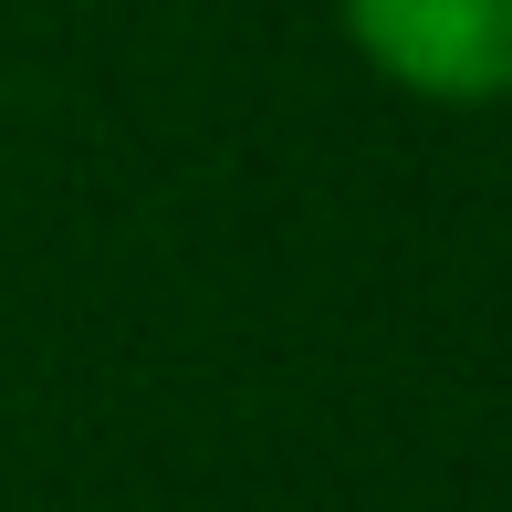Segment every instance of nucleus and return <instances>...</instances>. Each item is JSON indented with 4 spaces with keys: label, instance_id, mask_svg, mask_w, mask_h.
<instances>
[{
    "label": "nucleus",
    "instance_id": "obj_1",
    "mask_svg": "<svg viewBox=\"0 0 512 512\" xmlns=\"http://www.w3.org/2000/svg\"><path fill=\"white\" fill-rule=\"evenodd\" d=\"M345 42L387 84L429 105H502L512 95V0H335Z\"/></svg>",
    "mask_w": 512,
    "mask_h": 512
}]
</instances>
